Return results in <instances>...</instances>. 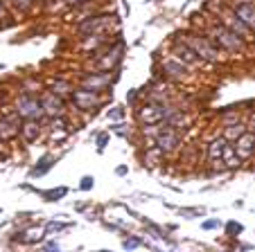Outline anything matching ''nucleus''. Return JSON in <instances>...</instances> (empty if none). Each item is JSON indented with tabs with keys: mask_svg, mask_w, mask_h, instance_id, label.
I'll return each mask as SVG.
<instances>
[{
	"mask_svg": "<svg viewBox=\"0 0 255 252\" xmlns=\"http://www.w3.org/2000/svg\"><path fill=\"white\" fill-rule=\"evenodd\" d=\"M206 36L210 38L217 50H224V52L237 54V52H244L246 50V41L242 36H237L235 32H231L226 25H212Z\"/></svg>",
	"mask_w": 255,
	"mask_h": 252,
	"instance_id": "nucleus-1",
	"label": "nucleus"
},
{
	"mask_svg": "<svg viewBox=\"0 0 255 252\" xmlns=\"http://www.w3.org/2000/svg\"><path fill=\"white\" fill-rule=\"evenodd\" d=\"M14 110L20 115L23 119H45V110L41 104V97L34 92H23L18 99L14 101Z\"/></svg>",
	"mask_w": 255,
	"mask_h": 252,
	"instance_id": "nucleus-2",
	"label": "nucleus"
},
{
	"mask_svg": "<svg viewBox=\"0 0 255 252\" xmlns=\"http://www.w3.org/2000/svg\"><path fill=\"white\" fill-rule=\"evenodd\" d=\"M183 41L194 50V52L201 57L203 63H219L222 61V54L219 50L212 45V41L208 36H199V34H185Z\"/></svg>",
	"mask_w": 255,
	"mask_h": 252,
	"instance_id": "nucleus-3",
	"label": "nucleus"
},
{
	"mask_svg": "<svg viewBox=\"0 0 255 252\" xmlns=\"http://www.w3.org/2000/svg\"><path fill=\"white\" fill-rule=\"evenodd\" d=\"M154 144L165 153H174L178 147H181V131L169 126L167 122H160V131L154 138Z\"/></svg>",
	"mask_w": 255,
	"mask_h": 252,
	"instance_id": "nucleus-4",
	"label": "nucleus"
},
{
	"mask_svg": "<svg viewBox=\"0 0 255 252\" xmlns=\"http://www.w3.org/2000/svg\"><path fill=\"white\" fill-rule=\"evenodd\" d=\"M70 97H72V104L77 106L79 110H93V113H95V108H100V106H102L100 92H95V90L75 88V92H72Z\"/></svg>",
	"mask_w": 255,
	"mask_h": 252,
	"instance_id": "nucleus-5",
	"label": "nucleus"
},
{
	"mask_svg": "<svg viewBox=\"0 0 255 252\" xmlns=\"http://www.w3.org/2000/svg\"><path fill=\"white\" fill-rule=\"evenodd\" d=\"M20 124H23V117L16 110L0 119V142H11V140L20 138Z\"/></svg>",
	"mask_w": 255,
	"mask_h": 252,
	"instance_id": "nucleus-6",
	"label": "nucleus"
},
{
	"mask_svg": "<svg viewBox=\"0 0 255 252\" xmlns=\"http://www.w3.org/2000/svg\"><path fill=\"white\" fill-rule=\"evenodd\" d=\"M172 54L178 59V61H183L188 68H197V66H203L201 57H199L197 52H194L192 48H190L188 43H185L183 38H176L172 45Z\"/></svg>",
	"mask_w": 255,
	"mask_h": 252,
	"instance_id": "nucleus-7",
	"label": "nucleus"
},
{
	"mask_svg": "<svg viewBox=\"0 0 255 252\" xmlns=\"http://www.w3.org/2000/svg\"><path fill=\"white\" fill-rule=\"evenodd\" d=\"M111 20H113V16H91V18H86L79 25L77 32L82 34L84 38L93 36V34H104L106 29L111 27Z\"/></svg>",
	"mask_w": 255,
	"mask_h": 252,
	"instance_id": "nucleus-8",
	"label": "nucleus"
},
{
	"mask_svg": "<svg viewBox=\"0 0 255 252\" xmlns=\"http://www.w3.org/2000/svg\"><path fill=\"white\" fill-rule=\"evenodd\" d=\"M163 119H165L163 104H158V101H149L142 108H138V122L142 126H154V124H160Z\"/></svg>",
	"mask_w": 255,
	"mask_h": 252,
	"instance_id": "nucleus-9",
	"label": "nucleus"
},
{
	"mask_svg": "<svg viewBox=\"0 0 255 252\" xmlns=\"http://www.w3.org/2000/svg\"><path fill=\"white\" fill-rule=\"evenodd\" d=\"M219 20H222V25H226L231 32H235L237 36H242L244 41H249L251 38V29L246 27L244 23H242V18L235 14L233 9H224V11H219Z\"/></svg>",
	"mask_w": 255,
	"mask_h": 252,
	"instance_id": "nucleus-10",
	"label": "nucleus"
},
{
	"mask_svg": "<svg viewBox=\"0 0 255 252\" xmlns=\"http://www.w3.org/2000/svg\"><path fill=\"white\" fill-rule=\"evenodd\" d=\"M41 104H43V110H45V119H48V117H59V115L66 113L63 97L54 95L52 90L41 92Z\"/></svg>",
	"mask_w": 255,
	"mask_h": 252,
	"instance_id": "nucleus-11",
	"label": "nucleus"
},
{
	"mask_svg": "<svg viewBox=\"0 0 255 252\" xmlns=\"http://www.w3.org/2000/svg\"><path fill=\"white\" fill-rule=\"evenodd\" d=\"M120 59H122V43H118L116 48L106 50L104 54H97L95 68H97L100 72H109V70H113V68L120 63Z\"/></svg>",
	"mask_w": 255,
	"mask_h": 252,
	"instance_id": "nucleus-12",
	"label": "nucleus"
},
{
	"mask_svg": "<svg viewBox=\"0 0 255 252\" xmlns=\"http://www.w3.org/2000/svg\"><path fill=\"white\" fill-rule=\"evenodd\" d=\"M160 68H163V75L165 77H169V79H185L188 77V72H190V68L185 66L183 61H178L176 57H167V59H163V63H160Z\"/></svg>",
	"mask_w": 255,
	"mask_h": 252,
	"instance_id": "nucleus-13",
	"label": "nucleus"
},
{
	"mask_svg": "<svg viewBox=\"0 0 255 252\" xmlns=\"http://www.w3.org/2000/svg\"><path fill=\"white\" fill-rule=\"evenodd\" d=\"M109 86H111V75L109 72H88L82 79V88H86V90L102 92Z\"/></svg>",
	"mask_w": 255,
	"mask_h": 252,
	"instance_id": "nucleus-14",
	"label": "nucleus"
},
{
	"mask_svg": "<svg viewBox=\"0 0 255 252\" xmlns=\"http://www.w3.org/2000/svg\"><path fill=\"white\" fill-rule=\"evenodd\" d=\"M41 131H43L41 119H25V122L20 124V140H23L25 144H32L41 138Z\"/></svg>",
	"mask_w": 255,
	"mask_h": 252,
	"instance_id": "nucleus-15",
	"label": "nucleus"
},
{
	"mask_svg": "<svg viewBox=\"0 0 255 252\" xmlns=\"http://www.w3.org/2000/svg\"><path fill=\"white\" fill-rule=\"evenodd\" d=\"M233 144H235V149H237L242 160H249V158L255 156V133L253 131H246V133L240 135Z\"/></svg>",
	"mask_w": 255,
	"mask_h": 252,
	"instance_id": "nucleus-16",
	"label": "nucleus"
},
{
	"mask_svg": "<svg viewBox=\"0 0 255 252\" xmlns=\"http://www.w3.org/2000/svg\"><path fill=\"white\" fill-rule=\"evenodd\" d=\"M231 9L235 11L237 16H240L242 23H244L246 27L251 29V32H255V2H244V5H233Z\"/></svg>",
	"mask_w": 255,
	"mask_h": 252,
	"instance_id": "nucleus-17",
	"label": "nucleus"
},
{
	"mask_svg": "<svg viewBox=\"0 0 255 252\" xmlns=\"http://www.w3.org/2000/svg\"><path fill=\"white\" fill-rule=\"evenodd\" d=\"M222 160H224V165H226L228 171H233V169H240L242 162H244L240 158V153H237V149H235V144H233V142L226 144V149H224V153H222Z\"/></svg>",
	"mask_w": 255,
	"mask_h": 252,
	"instance_id": "nucleus-18",
	"label": "nucleus"
},
{
	"mask_svg": "<svg viewBox=\"0 0 255 252\" xmlns=\"http://www.w3.org/2000/svg\"><path fill=\"white\" fill-rule=\"evenodd\" d=\"M226 144H228V140L224 138V135L210 140V142H208V160H219L222 153H224V149H226Z\"/></svg>",
	"mask_w": 255,
	"mask_h": 252,
	"instance_id": "nucleus-19",
	"label": "nucleus"
},
{
	"mask_svg": "<svg viewBox=\"0 0 255 252\" xmlns=\"http://www.w3.org/2000/svg\"><path fill=\"white\" fill-rule=\"evenodd\" d=\"M246 124L244 122H240V119H237V122H233V124H226V126H224V138L228 140V142H235L237 138H240V135H244L246 133Z\"/></svg>",
	"mask_w": 255,
	"mask_h": 252,
	"instance_id": "nucleus-20",
	"label": "nucleus"
},
{
	"mask_svg": "<svg viewBox=\"0 0 255 252\" xmlns=\"http://www.w3.org/2000/svg\"><path fill=\"white\" fill-rule=\"evenodd\" d=\"M163 122H167L169 126H174V129H178V131H185L190 124H192V117H190V115H185L183 110H176L172 117L163 119Z\"/></svg>",
	"mask_w": 255,
	"mask_h": 252,
	"instance_id": "nucleus-21",
	"label": "nucleus"
},
{
	"mask_svg": "<svg viewBox=\"0 0 255 252\" xmlns=\"http://www.w3.org/2000/svg\"><path fill=\"white\" fill-rule=\"evenodd\" d=\"M52 167H54V156H43L39 162H36V165H34V169L29 171V176H32V178L45 176V173H48Z\"/></svg>",
	"mask_w": 255,
	"mask_h": 252,
	"instance_id": "nucleus-22",
	"label": "nucleus"
},
{
	"mask_svg": "<svg viewBox=\"0 0 255 252\" xmlns=\"http://www.w3.org/2000/svg\"><path fill=\"white\" fill-rule=\"evenodd\" d=\"M50 90H52L54 95H59V97H68V95L75 92V86H72L70 81H66V79H57V81L50 84Z\"/></svg>",
	"mask_w": 255,
	"mask_h": 252,
	"instance_id": "nucleus-23",
	"label": "nucleus"
},
{
	"mask_svg": "<svg viewBox=\"0 0 255 252\" xmlns=\"http://www.w3.org/2000/svg\"><path fill=\"white\" fill-rule=\"evenodd\" d=\"M165 156H167V153L160 151V149L156 147V144H151V147L147 149V153H144V165L156 167V165H160V162L165 160Z\"/></svg>",
	"mask_w": 255,
	"mask_h": 252,
	"instance_id": "nucleus-24",
	"label": "nucleus"
},
{
	"mask_svg": "<svg viewBox=\"0 0 255 252\" xmlns=\"http://www.w3.org/2000/svg\"><path fill=\"white\" fill-rule=\"evenodd\" d=\"M43 237H45V230H39V228H32L27 232H18L20 243H39Z\"/></svg>",
	"mask_w": 255,
	"mask_h": 252,
	"instance_id": "nucleus-25",
	"label": "nucleus"
},
{
	"mask_svg": "<svg viewBox=\"0 0 255 252\" xmlns=\"http://www.w3.org/2000/svg\"><path fill=\"white\" fill-rule=\"evenodd\" d=\"M66 194H68V189H66V187H59V189L43 191V198H45V200H50V203H54V200H61Z\"/></svg>",
	"mask_w": 255,
	"mask_h": 252,
	"instance_id": "nucleus-26",
	"label": "nucleus"
},
{
	"mask_svg": "<svg viewBox=\"0 0 255 252\" xmlns=\"http://www.w3.org/2000/svg\"><path fill=\"white\" fill-rule=\"evenodd\" d=\"M142 243L144 241L140 237H129V239H125V241H122V248H127V250H135V248H140Z\"/></svg>",
	"mask_w": 255,
	"mask_h": 252,
	"instance_id": "nucleus-27",
	"label": "nucleus"
},
{
	"mask_svg": "<svg viewBox=\"0 0 255 252\" xmlns=\"http://www.w3.org/2000/svg\"><path fill=\"white\" fill-rule=\"evenodd\" d=\"M68 223H59V221H50L48 225H45V234H54V232H61V230H66Z\"/></svg>",
	"mask_w": 255,
	"mask_h": 252,
	"instance_id": "nucleus-28",
	"label": "nucleus"
},
{
	"mask_svg": "<svg viewBox=\"0 0 255 252\" xmlns=\"http://www.w3.org/2000/svg\"><path fill=\"white\" fill-rule=\"evenodd\" d=\"M242 230H244V228H242V223H237V221H228V223H226V234H228V237H237Z\"/></svg>",
	"mask_w": 255,
	"mask_h": 252,
	"instance_id": "nucleus-29",
	"label": "nucleus"
},
{
	"mask_svg": "<svg viewBox=\"0 0 255 252\" xmlns=\"http://www.w3.org/2000/svg\"><path fill=\"white\" fill-rule=\"evenodd\" d=\"M93 187H95V178H93V176H84L82 182H79V189H82V191H91Z\"/></svg>",
	"mask_w": 255,
	"mask_h": 252,
	"instance_id": "nucleus-30",
	"label": "nucleus"
},
{
	"mask_svg": "<svg viewBox=\"0 0 255 252\" xmlns=\"http://www.w3.org/2000/svg\"><path fill=\"white\" fill-rule=\"evenodd\" d=\"M111 131H113V133H118L120 138H129V133H131L125 124H116V126H111Z\"/></svg>",
	"mask_w": 255,
	"mask_h": 252,
	"instance_id": "nucleus-31",
	"label": "nucleus"
},
{
	"mask_svg": "<svg viewBox=\"0 0 255 252\" xmlns=\"http://www.w3.org/2000/svg\"><path fill=\"white\" fill-rule=\"evenodd\" d=\"M237 119H240V113H237V110H231V113H224L222 115V122L224 124H233V122H237Z\"/></svg>",
	"mask_w": 255,
	"mask_h": 252,
	"instance_id": "nucleus-32",
	"label": "nucleus"
},
{
	"mask_svg": "<svg viewBox=\"0 0 255 252\" xmlns=\"http://www.w3.org/2000/svg\"><path fill=\"white\" fill-rule=\"evenodd\" d=\"M181 214H183L185 219H194V216L203 214V209H181Z\"/></svg>",
	"mask_w": 255,
	"mask_h": 252,
	"instance_id": "nucleus-33",
	"label": "nucleus"
},
{
	"mask_svg": "<svg viewBox=\"0 0 255 252\" xmlns=\"http://www.w3.org/2000/svg\"><path fill=\"white\" fill-rule=\"evenodd\" d=\"M106 142H109V135H106V133H100V135H97V149H104Z\"/></svg>",
	"mask_w": 255,
	"mask_h": 252,
	"instance_id": "nucleus-34",
	"label": "nucleus"
},
{
	"mask_svg": "<svg viewBox=\"0 0 255 252\" xmlns=\"http://www.w3.org/2000/svg\"><path fill=\"white\" fill-rule=\"evenodd\" d=\"M215 228H219V219H210L203 223V230H215Z\"/></svg>",
	"mask_w": 255,
	"mask_h": 252,
	"instance_id": "nucleus-35",
	"label": "nucleus"
},
{
	"mask_svg": "<svg viewBox=\"0 0 255 252\" xmlns=\"http://www.w3.org/2000/svg\"><path fill=\"white\" fill-rule=\"evenodd\" d=\"M135 99H138V90H129V92H127V104L133 106Z\"/></svg>",
	"mask_w": 255,
	"mask_h": 252,
	"instance_id": "nucleus-36",
	"label": "nucleus"
},
{
	"mask_svg": "<svg viewBox=\"0 0 255 252\" xmlns=\"http://www.w3.org/2000/svg\"><path fill=\"white\" fill-rule=\"evenodd\" d=\"M122 115H125V110L122 108H116V110H109V119H120Z\"/></svg>",
	"mask_w": 255,
	"mask_h": 252,
	"instance_id": "nucleus-37",
	"label": "nucleus"
},
{
	"mask_svg": "<svg viewBox=\"0 0 255 252\" xmlns=\"http://www.w3.org/2000/svg\"><path fill=\"white\" fill-rule=\"evenodd\" d=\"M127 173H129V167H127V165H120L116 169V176H127Z\"/></svg>",
	"mask_w": 255,
	"mask_h": 252,
	"instance_id": "nucleus-38",
	"label": "nucleus"
},
{
	"mask_svg": "<svg viewBox=\"0 0 255 252\" xmlns=\"http://www.w3.org/2000/svg\"><path fill=\"white\" fill-rule=\"evenodd\" d=\"M246 129H249V131H253V133H255V113L251 115V119H249V122H246Z\"/></svg>",
	"mask_w": 255,
	"mask_h": 252,
	"instance_id": "nucleus-39",
	"label": "nucleus"
},
{
	"mask_svg": "<svg viewBox=\"0 0 255 252\" xmlns=\"http://www.w3.org/2000/svg\"><path fill=\"white\" fill-rule=\"evenodd\" d=\"M45 250H59V243L57 241H50V243H45Z\"/></svg>",
	"mask_w": 255,
	"mask_h": 252,
	"instance_id": "nucleus-40",
	"label": "nucleus"
},
{
	"mask_svg": "<svg viewBox=\"0 0 255 252\" xmlns=\"http://www.w3.org/2000/svg\"><path fill=\"white\" fill-rule=\"evenodd\" d=\"M5 16V7H2V2H0V18Z\"/></svg>",
	"mask_w": 255,
	"mask_h": 252,
	"instance_id": "nucleus-41",
	"label": "nucleus"
},
{
	"mask_svg": "<svg viewBox=\"0 0 255 252\" xmlns=\"http://www.w3.org/2000/svg\"><path fill=\"white\" fill-rule=\"evenodd\" d=\"M70 5H79V2H84V0H68Z\"/></svg>",
	"mask_w": 255,
	"mask_h": 252,
	"instance_id": "nucleus-42",
	"label": "nucleus"
}]
</instances>
